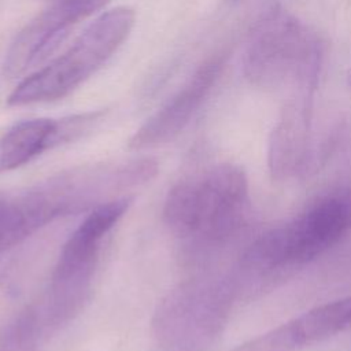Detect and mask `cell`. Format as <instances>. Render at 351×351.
I'll return each mask as SVG.
<instances>
[{
  "instance_id": "obj_9",
  "label": "cell",
  "mask_w": 351,
  "mask_h": 351,
  "mask_svg": "<svg viewBox=\"0 0 351 351\" xmlns=\"http://www.w3.org/2000/svg\"><path fill=\"white\" fill-rule=\"evenodd\" d=\"M303 344L292 319L262 333L230 351H300Z\"/></svg>"
},
{
  "instance_id": "obj_10",
  "label": "cell",
  "mask_w": 351,
  "mask_h": 351,
  "mask_svg": "<svg viewBox=\"0 0 351 351\" xmlns=\"http://www.w3.org/2000/svg\"><path fill=\"white\" fill-rule=\"evenodd\" d=\"M350 82H351V74H350Z\"/></svg>"
},
{
  "instance_id": "obj_7",
  "label": "cell",
  "mask_w": 351,
  "mask_h": 351,
  "mask_svg": "<svg viewBox=\"0 0 351 351\" xmlns=\"http://www.w3.org/2000/svg\"><path fill=\"white\" fill-rule=\"evenodd\" d=\"M128 199L106 202L95 207L69 237L59 256L55 281L67 285L77 281L90 269L101 237L128 210Z\"/></svg>"
},
{
  "instance_id": "obj_3",
  "label": "cell",
  "mask_w": 351,
  "mask_h": 351,
  "mask_svg": "<svg viewBox=\"0 0 351 351\" xmlns=\"http://www.w3.org/2000/svg\"><path fill=\"white\" fill-rule=\"evenodd\" d=\"M245 199L243 171L221 165L177 184L167 195L163 214L166 223L178 234L219 237L237 223Z\"/></svg>"
},
{
  "instance_id": "obj_5",
  "label": "cell",
  "mask_w": 351,
  "mask_h": 351,
  "mask_svg": "<svg viewBox=\"0 0 351 351\" xmlns=\"http://www.w3.org/2000/svg\"><path fill=\"white\" fill-rule=\"evenodd\" d=\"M110 0H55L16 34L5 59L4 73L16 77L45 60L80 22L107 5Z\"/></svg>"
},
{
  "instance_id": "obj_1",
  "label": "cell",
  "mask_w": 351,
  "mask_h": 351,
  "mask_svg": "<svg viewBox=\"0 0 351 351\" xmlns=\"http://www.w3.org/2000/svg\"><path fill=\"white\" fill-rule=\"evenodd\" d=\"M322 59L319 37L289 11L271 7L250 33L241 69L258 88L295 85L299 92L313 93Z\"/></svg>"
},
{
  "instance_id": "obj_8",
  "label": "cell",
  "mask_w": 351,
  "mask_h": 351,
  "mask_svg": "<svg viewBox=\"0 0 351 351\" xmlns=\"http://www.w3.org/2000/svg\"><path fill=\"white\" fill-rule=\"evenodd\" d=\"M59 144L58 119H26L0 137V173L14 170Z\"/></svg>"
},
{
  "instance_id": "obj_2",
  "label": "cell",
  "mask_w": 351,
  "mask_h": 351,
  "mask_svg": "<svg viewBox=\"0 0 351 351\" xmlns=\"http://www.w3.org/2000/svg\"><path fill=\"white\" fill-rule=\"evenodd\" d=\"M134 11L117 7L95 19L60 56L37 70L11 92L8 106H27L62 99L95 74L128 38Z\"/></svg>"
},
{
  "instance_id": "obj_4",
  "label": "cell",
  "mask_w": 351,
  "mask_h": 351,
  "mask_svg": "<svg viewBox=\"0 0 351 351\" xmlns=\"http://www.w3.org/2000/svg\"><path fill=\"white\" fill-rule=\"evenodd\" d=\"M351 229V200L328 197L287 225L262 236L252 259L269 266L300 265L325 252Z\"/></svg>"
},
{
  "instance_id": "obj_6",
  "label": "cell",
  "mask_w": 351,
  "mask_h": 351,
  "mask_svg": "<svg viewBox=\"0 0 351 351\" xmlns=\"http://www.w3.org/2000/svg\"><path fill=\"white\" fill-rule=\"evenodd\" d=\"M228 52L221 51L207 58L185 85L132 136L133 149L152 148L176 138L202 107L226 64Z\"/></svg>"
}]
</instances>
